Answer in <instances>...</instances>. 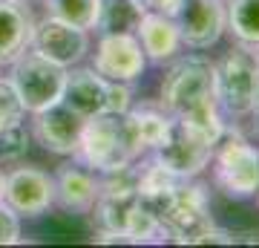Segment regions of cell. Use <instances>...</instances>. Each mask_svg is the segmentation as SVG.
<instances>
[{"label":"cell","instance_id":"21","mask_svg":"<svg viewBox=\"0 0 259 248\" xmlns=\"http://www.w3.org/2000/svg\"><path fill=\"white\" fill-rule=\"evenodd\" d=\"M179 182H182V176H176L167 165H161L158 159H150L144 167H139V196L141 199L161 196L170 188H176Z\"/></svg>","mask_w":259,"mask_h":248},{"label":"cell","instance_id":"5","mask_svg":"<svg viewBox=\"0 0 259 248\" xmlns=\"http://www.w3.org/2000/svg\"><path fill=\"white\" fill-rule=\"evenodd\" d=\"M216 182L228 196L245 199L259 191V150L236 133L225 130L222 141L213 147Z\"/></svg>","mask_w":259,"mask_h":248},{"label":"cell","instance_id":"28","mask_svg":"<svg viewBox=\"0 0 259 248\" xmlns=\"http://www.w3.org/2000/svg\"><path fill=\"white\" fill-rule=\"evenodd\" d=\"M3 179H6V173L0 170V199H3Z\"/></svg>","mask_w":259,"mask_h":248},{"label":"cell","instance_id":"24","mask_svg":"<svg viewBox=\"0 0 259 248\" xmlns=\"http://www.w3.org/2000/svg\"><path fill=\"white\" fill-rule=\"evenodd\" d=\"M20 242V217L0 199V245Z\"/></svg>","mask_w":259,"mask_h":248},{"label":"cell","instance_id":"12","mask_svg":"<svg viewBox=\"0 0 259 248\" xmlns=\"http://www.w3.org/2000/svg\"><path fill=\"white\" fill-rule=\"evenodd\" d=\"M161 165H167L176 176L182 179H193L207 167V162L213 159V147L202 145L199 138H193L176 119H173V127H170V136L161 147H156V156Z\"/></svg>","mask_w":259,"mask_h":248},{"label":"cell","instance_id":"4","mask_svg":"<svg viewBox=\"0 0 259 248\" xmlns=\"http://www.w3.org/2000/svg\"><path fill=\"white\" fill-rule=\"evenodd\" d=\"M207 101H216V75L213 64L202 55L182 58L164 73L161 81V107L173 119L190 113L193 107H202Z\"/></svg>","mask_w":259,"mask_h":248},{"label":"cell","instance_id":"6","mask_svg":"<svg viewBox=\"0 0 259 248\" xmlns=\"http://www.w3.org/2000/svg\"><path fill=\"white\" fill-rule=\"evenodd\" d=\"M216 75V101L231 116H248L253 113V87H256V58L250 46H236L228 55L213 64Z\"/></svg>","mask_w":259,"mask_h":248},{"label":"cell","instance_id":"8","mask_svg":"<svg viewBox=\"0 0 259 248\" xmlns=\"http://www.w3.org/2000/svg\"><path fill=\"white\" fill-rule=\"evenodd\" d=\"M170 18L182 44L193 49H210L225 32V0H179Z\"/></svg>","mask_w":259,"mask_h":248},{"label":"cell","instance_id":"26","mask_svg":"<svg viewBox=\"0 0 259 248\" xmlns=\"http://www.w3.org/2000/svg\"><path fill=\"white\" fill-rule=\"evenodd\" d=\"M253 110H259V75H256V87H253Z\"/></svg>","mask_w":259,"mask_h":248},{"label":"cell","instance_id":"20","mask_svg":"<svg viewBox=\"0 0 259 248\" xmlns=\"http://www.w3.org/2000/svg\"><path fill=\"white\" fill-rule=\"evenodd\" d=\"M47 15L58 20H66L78 29H95V18H98V0H44Z\"/></svg>","mask_w":259,"mask_h":248},{"label":"cell","instance_id":"27","mask_svg":"<svg viewBox=\"0 0 259 248\" xmlns=\"http://www.w3.org/2000/svg\"><path fill=\"white\" fill-rule=\"evenodd\" d=\"M250 52H253V58H256V66H259V44H256V46H250Z\"/></svg>","mask_w":259,"mask_h":248},{"label":"cell","instance_id":"2","mask_svg":"<svg viewBox=\"0 0 259 248\" xmlns=\"http://www.w3.org/2000/svg\"><path fill=\"white\" fill-rule=\"evenodd\" d=\"M141 199V196H139ZM164 225L167 237L182 245H196V239L213 225L210 205H207V188L190 179H182L176 188H170L161 196L141 199Z\"/></svg>","mask_w":259,"mask_h":248},{"label":"cell","instance_id":"25","mask_svg":"<svg viewBox=\"0 0 259 248\" xmlns=\"http://www.w3.org/2000/svg\"><path fill=\"white\" fill-rule=\"evenodd\" d=\"M141 3H144L150 12H164V15H170V12L176 9L179 0H141Z\"/></svg>","mask_w":259,"mask_h":248},{"label":"cell","instance_id":"3","mask_svg":"<svg viewBox=\"0 0 259 248\" xmlns=\"http://www.w3.org/2000/svg\"><path fill=\"white\" fill-rule=\"evenodd\" d=\"M12 87L18 90V98L26 113H40L58 104L64 98V84H66V66L55 64L44 58L35 49H23L15 61H12L9 73Z\"/></svg>","mask_w":259,"mask_h":248},{"label":"cell","instance_id":"30","mask_svg":"<svg viewBox=\"0 0 259 248\" xmlns=\"http://www.w3.org/2000/svg\"><path fill=\"white\" fill-rule=\"evenodd\" d=\"M256 199H259V196H256Z\"/></svg>","mask_w":259,"mask_h":248},{"label":"cell","instance_id":"15","mask_svg":"<svg viewBox=\"0 0 259 248\" xmlns=\"http://www.w3.org/2000/svg\"><path fill=\"white\" fill-rule=\"evenodd\" d=\"M136 38H139L141 49H144V58L147 61H173L182 46V38H179V29L173 23L170 15L164 12H144L139 29H136Z\"/></svg>","mask_w":259,"mask_h":248},{"label":"cell","instance_id":"14","mask_svg":"<svg viewBox=\"0 0 259 248\" xmlns=\"http://www.w3.org/2000/svg\"><path fill=\"white\" fill-rule=\"evenodd\" d=\"M35 18L26 0H0V64H12L32 44Z\"/></svg>","mask_w":259,"mask_h":248},{"label":"cell","instance_id":"9","mask_svg":"<svg viewBox=\"0 0 259 248\" xmlns=\"http://www.w3.org/2000/svg\"><path fill=\"white\" fill-rule=\"evenodd\" d=\"M29 49H35L44 58L69 69V66L83 61L87 49H90V35H87V29H78L72 23H66V20L47 15L44 20H35Z\"/></svg>","mask_w":259,"mask_h":248},{"label":"cell","instance_id":"13","mask_svg":"<svg viewBox=\"0 0 259 248\" xmlns=\"http://www.w3.org/2000/svg\"><path fill=\"white\" fill-rule=\"evenodd\" d=\"M107 98H110V78L95 73L93 66L83 69H66V84H64V98L75 113H81L83 119H93L107 113Z\"/></svg>","mask_w":259,"mask_h":248},{"label":"cell","instance_id":"23","mask_svg":"<svg viewBox=\"0 0 259 248\" xmlns=\"http://www.w3.org/2000/svg\"><path fill=\"white\" fill-rule=\"evenodd\" d=\"M23 104L18 98V90L12 87L9 78H0V130L12 121H23Z\"/></svg>","mask_w":259,"mask_h":248},{"label":"cell","instance_id":"11","mask_svg":"<svg viewBox=\"0 0 259 248\" xmlns=\"http://www.w3.org/2000/svg\"><path fill=\"white\" fill-rule=\"evenodd\" d=\"M147 66L144 49H141L136 35H124V32H112V35H101L98 49H95L93 69L101 73L110 81H136Z\"/></svg>","mask_w":259,"mask_h":248},{"label":"cell","instance_id":"18","mask_svg":"<svg viewBox=\"0 0 259 248\" xmlns=\"http://www.w3.org/2000/svg\"><path fill=\"white\" fill-rule=\"evenodd\" d=\"M130 121H133V127H136V136H139V145L144 150H156L167 141L170 136V127H173V116L161 107H139V110H133L130 107Z\"/></svg>","mask_w":259,"mask_h":248},{"label":"cell","instance_id":"19","mask_svg":"<svg viewBox=\"0 0 259 248\" xmlns=\"http://www.w3.org/2000/svg\"><path fill=\"white\" fill-rule=\"evenodd\" d=\"M225 29L242 46L259 44V0H225Z\"/></svg>","mask_w":259,"mask_h":248},{"label":"cell","instance_id":"10","mask_svg":"<svg viewBox=\"0 0 259 248\" xmlns=\"http://www.w3.org/2000/svg\"><path fill=\"white\" fill-rule=\"evenodd\" d=\"M83 124H87V119H83L81 113H75L69 104L58 101L52 107H47V110L35 113L32 133H35V138L47 147L49 153L75 156L78 145H81Z\"/></svg>","mask_w":259,"mask_h":248},{"label":"cell","instance_id":"1","mask_svg":"<svg viewBox=\"0 0 259 248\" xmlns=\"http://www.w3.org/2000/svg\"><path fill=\"white\" fill-rule=\"evenodd\" d=\"M141 153H144V147L139 145L130 113H121V116L101 113V116L87 119L75 156L98 173H110V170L133 165Z\"/></svg>","mask_w":259,"mask_h":248},{"label":"cell","instance_id":"29","mask_svg":"<svg viewBox=\"0 0 259 248\" xmlns=\"http://www.w3.org/2000/svg\"><path fill=\"white\" fill-rule=\"evenodd\" d=\"M256 133H259V110H256Z\"/></svg>","mask_w":259,"mask_h":248},{"label":"cell","instance_id":"22","mask_svg":"<svg viewBox=\"0 0 259 248\" xmlns=\"http://www.w3.org/2000/svg\"><path fill=\"white\" fill-rule=\"evenodd\" d=\"M29 150V130L23 121H12L0 130V159L3 162H18Z\"/></svg>","mask_w":259,"mask_h":248},{"label":"cell","instance_id":"17","mask_svg":"<svg viewBox=\"0 0 259 248\" xmlns=\"http://www.w3.org/2000/svg\"><path fill=\"white\" fill-rule=\"evenodd\" d=\"M147 6L141 0H98V18L95 29L101 35L112 32H124V35H136L141 18H144Z\"/></svg>","mask_w":259,"mask_h":248},{"label":"cell","instance_id":"16","mask_svg":"<svg viewBox=\"0 0 259 248\" xmlns=\"http://www.w3.org/2000/svg\"><path fill=\"white\" fill-rule=\"evenodd\" d=\"M95 199H98V179L93 173H87V170L72 167V165H66L58 170L55 202H61V208L87 214V211H93Z\"/></svg>","mask_w":259,"mask_h":248},{"label":"cell","instance_id":"7","mask_svg":"<svg viewBox=\"0 0 259 248\" xmlns=\"http://www.w3.org/2000/svg\"><path fill=\"white\" fill-rule=\"evenodd\" d=\"M3 202L18 217H40L55 202V176L40 167H15L3 179Z\"/></svg>","mask_w":259,"mask_h":248}]
</instances>
